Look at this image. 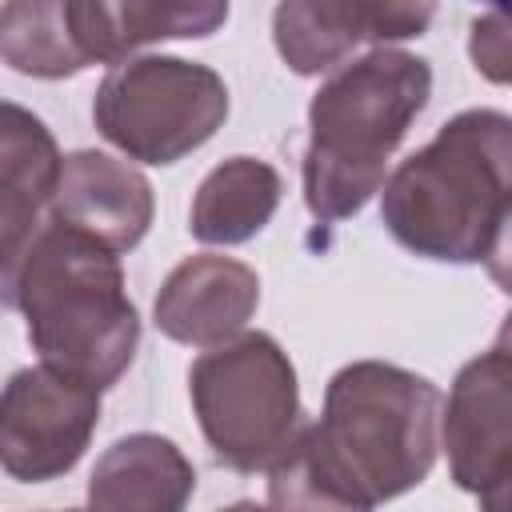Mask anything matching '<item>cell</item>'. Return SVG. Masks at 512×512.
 Wrapping results in <instances>:
<instances>
[{"mask_svg":"<svg viewBox=\"0 0 512 512\" xmlns=\"http://www.w3.org/2000/svg\"><path fill=\"white\" fill-rule=\"evenodd\" d=\"M152 216H156V196L136 164L96 148H80L60 160V176L48 200L52 224L84 232L88 240L120 256L148 236Z\"/></svg>","mask_w":512,"mask_h":512,"instance_id":"cell-10","label":"cell"},{"mask_svg":"<svg viewBox=\"0 0 512 512\" xmlns=\"http://www.w3.org/2000/svg\"><path fill=\"white\" fill-rule=\"evenodd\" d=\"M440 448L460 492L480 512H508L512 480V352L508 332L492 348L460 364L448 400H440Z\"/></svg>","mask_w":512,"mask_h":512,"instance_id":"cell-7","label":"cell"},{"mask_svg":"<svg viewBox=\"0 0 512 512\" xmlns=\"http://www.w3.org/2000/svg\"><path fill=\"white\" fill-rule=\"evenodd\" d=\"M268 512H368L364 504L336 492L304 452V440L288 444V452L268 468Z\"/></svg>","mask_w":512,"mask_h":512,"instance_id":"cell-17","label":"cell"},{"mask_svg":"<svg viewBox=\"0 0 512 512\" xmlns=\"http://www.w3.org/2000/svg\"><path fill=\"white\" fill-rule=\"evenodd\" d=\"M68 512H80V508H68Z\"/></svg>","mask_w":512,"mask_h":512,"instance_id":"cell-20","label":"cell"},{"mask_svg":"<svg viewBox=\"0 0 512 512\" xmlns=\"http://www.w3.org/2000/svg\"><path fill=\"white\" fill-rule=\"evenodd\" d=\"M440 388L384 360L344 364L316 424L300 428L316 472L348 500L388 504L428 480L440 456Z\"/></svg>","mask_w":512,"mask_h":512,"instance_id":"cell-3","label":"cell"},{"mask_svg":"<svg viewBox=\"0 0 512 512\" xmlns=\"http://www.w3.org/2000/svg\"><path fill=\"white\" fill-rule=\"evenodd\" d=\"M188 400L212 456L244 476L268 472L304 428L296 368L268 332H240L200 352Z\"/></svg>","mask_w":512,"mask_h":512,"instance_id":"cell-5","label":"cell"},{"mask_svg":"<svg viewBox=\"0 0 512 512\" xmlns=\"http://www.w3.org/2000/svg\"><path fill=\"white\" fill-rule=\"evenodd\" d=\"M0 60L32 80H68L88 64L68 0H8L0 4Z\"/></svg>","mask_w":512,"mask_h":512,"instance_id":"cell-16","label":"cell"},{"mask_svg":"<svg viewBox=\"0 0 512 512\" xmlns=\"http://www.w3.org/2000/svg\"><path fill=\"white\" fill-rule=\"evenodd\" d=\"M100 424V392L44 364L0 388V472L20 484L60 480L80 464Z\"/></svg>","mask_w":512,"mask_h":512,"instance_id":"cell-8","label":"cell"},{"mask_svg":"<svg viewBox=\"0 0 512 512\" xmlns=\"http://www.w3.org/2000/svg\"><path fill=\"white\" fill-rule=\"evenodd\" d=\"M220 512H268V508L256 504V500H236V504H228V508H220Z\"/></svg>","mask_w":512,"mask_h":512,"instance_id":"cell-19","label":"cell"},{"mask_svg":"<svg viewBox=\"0 0 512 512\" xmlns=\"http://www.w3.org/2000/svg\"><path fill=\"white\" fill-rule=\"evenodd\" d=\"M68 16L88 64H120L160 40H204L228 24L220 0H68Z\"/></svg>","mask_w":512,"mask_h":512,"instance_id":"cell-13","label":"cell"},{"mask_svg":"<svg viewBox=\"0 0 512 512\" xmlns=\"http://www.w3.org/2000/svg\"><path fill=\"white\" fill-rule=\"evenodd\" d=\"M192 492L196 468L184 448L160 432H132L96 456L84 512H184Z\"/></svg>","mask_w":512,"mask_h":512,"instance_id":"cell-14","label":"cell"},{"mask_svg":"<svg viewBox=\"0 0 512 512\" xmlns=\"http://www.w3.org/2000/svg\"><path fill=\"white\" fill-rule=\"evenodd\" d=\"M380 220L412 256L440 264H492L504 280L512 220V120L468 108L436 128L380 184Z\"/></svg>","mask_w":512,"mask_h":512,"instance_id":"cell-1","label":"cell"},{"mask_svg":"<svg viewBox=\"0 0 512 512\" xmlns=\"http://www.w3.org/2000/svg\"><path fill=\"white\" fill-rule=\"evenodd\" d=\"M284 196L280 172L260 156H228L220 160L196 188L188 208V232L200 244L232 248L260 236Z\"/></svg>","mask_w":512,"mask_h":512,"instance_id":"cell-15","label":"cell"},{"mask_svg":"<svg viewBox=\"0 0 512 512\" xmlns=\"http://www.w3.org/2000/svg\"><path fill=\"white\" fill-rule=\"evenodd\" d=\"M60 160L52 128L32 108L0 100V292L44 228L40 212H48Z\"/></svg>","mask_w":512,"mask_h":512,"instance_id":"cell-12","label":"cell"},{"mask_svg":"<svg viewBox=\"0 0 512 512\" xmlns=\"http://www.w3.org/2000/svg\"><path fill=\"white\" fill-rule=\"evenodd\" d=\"M228 120V84L184 56H132L104 72L92 96L96 132L140 164H176Z\"/></svg>","mask_w":512,"mask_h":512,"instance_id":"cell-6","label":"cell"},{"mask_svg":"<svg viewBox=\"0 0 512 512\" xmlns=\"http://www.w3.org/2000/svg\"><path fill=\"white\" fill-rule=\"evenodd\" d=\"M432 96V68L404 48L344 60L308 100L300 164L304 204L320 224L356 216L384 184L388 160Z\"/></svg>","mask_w":512,"mask_h":512,"instance_id":"cell-4","label":"cell"},{"mask_svg":"<svg viewBox=\"0 0 512 512\" xmlns=\"http://www.w3.org/2000/svg\"><path fill=\"white\" fill-rule=\"evenodd\" d=\"M436 4H316L284 0L272 12V44L288 72L320 76L348 60L352 48H392V40L420 36Z\"/></svg>","mask_w":512,"mask_h":512,"instance_id":"cell-9","label":"cell"},{"mask_svg":"<svg viewBox=\"0 0 512 512\" xmlns=\"http://www.w3.org/2000/svg\"><path fill=\"white\" fill-rule=\"evenodd\" d=\"M468 56H472L480 76H488L492 84H508V76H512V36H508V12L504 8H488L484 16L472 20Z\"/></svg>","mask_w":512,"mask_h":512,"instance_id":"cell-18","label":"cell"},{"mask_svg":"<svg viewBox=\"0 0 512 512\" xmlns=\"http://www.w3.org/2000/svg\"><path fill=\"white\" fill-rule=\"evenodd\" d=\"M260 308V276L236 256L196 252L184 256L152 300L156 328L188 348H216L240 332Z\"/></svg>","mask_w":512,"mask_h":512,"instance_id":"cell-11","label":"cell"},{"mask_svg":"<svg viewBox=\"0 0 512 512\" xmlns=\"http://www.w3.org/2000/svg\"><path fill=\"white\" fill-rule=\"evenodd\" d=\"M0 304L24 316L28 344L44 368L96 392H108L136 360L140 312L124 288V264L84 232L48 220Z\"/></svg>","mask_w":512,"mask_h":512,"instance_id":"cell-2","label":"cell"}]
</instances>
